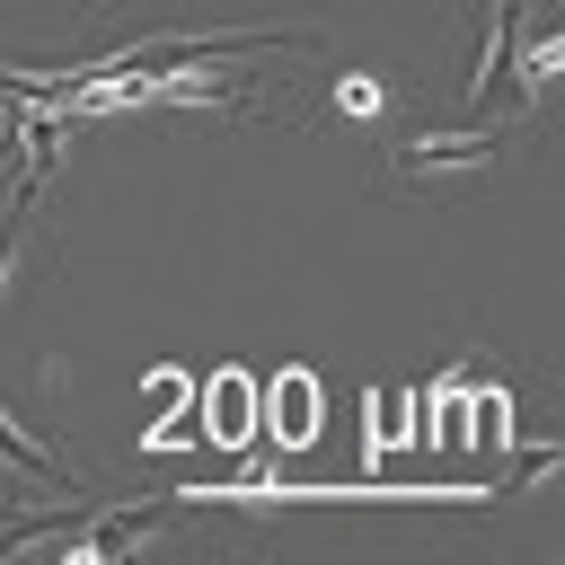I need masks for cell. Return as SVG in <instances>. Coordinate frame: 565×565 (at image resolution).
Instances as JSON below:
<instances>
[{
    "label": "cell",
    "mask_w": 565,
    "mask_h": 565,
    "mask_svg": "<svg viewBox=\"0 0 565 565\" xmlns=\"http://www.w3.org/2000/svg\"><path fill=\"white\" fill-rule=\"evenodd\" d=\"M265 424H274V441H309L318 433V380L309 371H282L265 388Z\"/></svg>",
    "instance_id": "2"
},
{
    "label": "cell",
    "mask_w": 565,
    "mask_h": 565,
    "mask_svg": "<svg viewBox=\"0 0 565 565\" xmlns=\"http://www.w3.org/2000/svg\"><path fill=\"white\" fill-rule=\"evenodd\" d=\"M0 468L35 477V486H53V494H88V486H79V477H71V468L44 450V441H26V433H18V415H9V406H0Z\"/></svg>",
    "instance_id": "3"
},
{
    "label": "cell",
    "mask_w": 565,
    "mask_h": 565,
    "mask_svg": "<svg viewBox=\"0 0 565 565\" xmlns=\"http://www.w3.org/2000/svg\"><path fill=\"white\" fill-rule=\"evenodd\" d=\"M547 468H556V441H539V450H521V459H512V486H539Z\"/></svg>",
    "instance_id": "6"
},
{
    "label": "cell",
    "mask_w": 565,
    "mask_h": 565,
    "mask_svg": "<svg viewBox=\"0 0 565 565\" xmlns=\"http://www.w3.org/2000/svg\"><path fill=\"white\" fill-rule=\"evenodd\" d=\"M486 159H494L486 132H450V141H415V150H406L415 177H424V168H486Z\"/></svg>",
    "instance_id": "4"
},
{
    "label": "cell",
    "mask_w": 565,
    "mask_h": 565,
    "mask_svg": "<svg viewBox=\"0 0 565 565\" xmlns=\"http://www.w3.org/2000/svg\"><path fill=\"white\" fill-rule=\"evenodd\" d=\"M26 203H35V185H26V194H18V212L0 221V282H9V256H18V230H26Z\"/></svg>",
    "instance_id": "7"
},
{
    "label": "cell",
    "mask_w": 565,
    "mask_h": 565,
    "mask_svg": "<svg viewBox=\"0 0 565 565\" xmlns=\"http://www.w3.org/2000/svg\"><path fill=\"white\" fill-rule=\"evenodd\" d=\"M203 415H212V424H203L212 441H247V433H256V380H247V371H221V380L203 388Z\"/></svg>",
    "instance_id": "1"
},
{
    "label": "cell",
    "mask_w": 565,
    "mask_h": 565,
    "mask_svg": "<svg viewBox=\"0 0 565 565\" xmlns=\"http://www.w3.org/2000/svg\"><path fill=\"white\" fill-rule=\"evenodd\" d=\"M159 521H168V503H141V512H106V521H97V530H88L79 547H88V556H115V547H132V539H150Z\"/></svg>",
    "instance_id": "5"
}]
</instances>
